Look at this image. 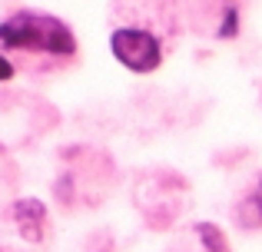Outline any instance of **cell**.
Returning <instances> with one entry per match:
<instances>
[{"label": "cell", "mask_w": 262, "mask_h": 252, "mask_svg": "<svg viewBox=\"0 0 262 252\" xmlns=\"http://www.w3.org/2000/svg\"><path fill=\"white\" fill-rule=\"evenodd\" d=\"M110 50L133 73H149L163 63V47L156 40V33L143 30V27H120V30H113Z\"/></svg>", "instance_id": "obj_2"}, {"label": "cell", "mask_w": 262, "mask_h": 252, "mask_svg": "<svg viewBox=\"0 0 262 252\" xmlns=\"http://www.w3.org/2000/svg\"><path fill=\"white\" fill-rule=\"evenodd\" d=\"M252 202H256L259 213H262V179H259V186H256V196H252Z\"/></svg>", "instance_id": "obj_7"}, {"label": "cell", "mask_w": 262, "mask_h": 252, "mask_svg": "<svg viewBox=\"0 0 262 252\" xmlns=\"http://www.w3.org/2000/svg\"><path fill=\"white\" fill-rule=\"evenodd\" d=\"M196 236L203 239V246L209 249V252H229V242H226L223 229L212 226V222H199V226H196Z\"/></svg>", "instance_id": "obj_4"}, {"label": "cell", "mask_w": 262, "mask_h": 252, "mask_svg": "<svg viewBox=\"0 0 262 252\" xmlns=\"http://www.w3.org/2000/svg\"><path fill=\"white\" fill-rule=\"evenodd\" d=\"M219 40H232L239 33V10L236 7H226L223 10V24H219Z\"/></svg>", "instance_id": "obj_5"}, {"label": "cell", "mask_w": 262, "mask_h": 252, "mask_svg": "<svg viewBox=\"0 0 262 252\" xmlns=\"http://www.w3.org/2000/svg\"><path fill=\"white\" fill-rule=\"evenodd\" d=\"M10 216H13V226H17V233L24 236L27 242H40L43 239V222H47V209H43V202L40 199H17L13 202V209H10Z\"/></svg>", "instance_id": "obj_3"}, {"label": "cell", "mask_w": 262, "mask_h": 252, "mask_svg": "<svg viewBox=\"0 0 262 252\" xmlns=\"http://www.w3.org/2000/svg\"><path fill=\"white\" fill-rule=\"evenodd\" d=\"M4 50H30V53H47V57H73L77 40L70 27L57 17L43 13H13L10 20L0 24V53Z\"/></svg>", "instance_id": "obj_1"}, {"label": "cell", "mask_w": 262, "mask_h": 252, "mask_svg": "<svg viewBox=\"0 0 262 252\" xmlns=\"http://www.w3.org/2000/svg\"><path fill=\"white\" fill-rule=\"evenodd\" d=\"M10 77H13V63L4 57V53H0V83H7Z\"/></svg>", "instance_id": "obj_6"}]
</instances>
